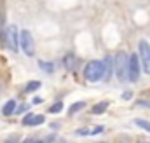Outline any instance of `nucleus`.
Wrapping results in <instances>:
<instances>
[{
	"label": "nucleus",
	"instance_id": "obj_1",
	"mask_svg": "<svg viewBox=\"0 0 150 143\" xmlns=\"http://www.w3.org/2000/svg\"><path fill=\"white\" fill-rule=\"evenodd\" d=\"M103 75H105V63L103 61H89L84 68V77L89 82L103 80Z\"/></svg>",
	"mask_w": 150,
	"mask_h": 143
},
{
	"label": "nucleus",
	"instance_id": "obj_2",
	"mask_svg": "<svg viewBox=\"0 0 150 143\" xmlns=\"http://www.w3.org/2000/svg\"><path fill=\"white\" fill-rule=\"evenodd\" d=\"M127 65H129V56L124 51L117 52L113 58V70H115V75L120 82L127 80Z\"/></svg>",
	"mask_w": 150,
	"mask_h": 143
},
{
	"label": "nucleus",
	"instance_id": "obj_3",
	"mask_svg": "<svg viewBox=\"0 0 150 143\" xmlns=\"http://www.w3.org/2000/svg\"><path fill=\"white\" fill-rule=\"evenodd\" d=\"M19 47L26 56H33L35 54V45H33V37L28 30H21L19 32Z\"/></svg>",
	"mask_w": 150,
	"mask_h": 143
},
{
	"label": "nucleus",
	"instance_id": "obj_4",
	"mask_svg": "<svg viewBox=\"0 0 150 143\" xmlns=\"http://www.w3.org/2000/svg\"><path fill=\"white\" fill-rule=\"evenodd\" d=\"M138 47H140V59H142L143 72L150 75V44L147 40H140Z\"/></svg>",
	"mask_w": 150,
	"mask_h": 143
},
{
	"label": "nucleus",
	"instance_id": "obj_5",
	"mask_svg": "<svg viewBox=\"0 0 150 143\" xmlns=\"http://www.w3.org/2000/svg\"><path fill=\"white\" fill-rule=\"evenodd\" d=\"M138 79H140V58L138 54H131L129 65H127V80L138 82Z\"/></svg>",
	"mask_w": 150,
	"mask_h": 143
},
{
	"label": "nucleus",
	"instance_id": "obj_6",
	"mask_svg": "<svg viewBox=\"0 0 150 143\" xmlns=\"http://www.w3.org/2000/svg\"><path fill=\"white\" fill-rule=\"evenodd\" d=\"M5 44H7V47H9L12 52H16V51L19 49V33H18V28H16L14 25L9 26L7 32H5Z\"/></svg>",
	"mask_w": 150,
	"mask_h": 143
},
{
	"label": "nucleus",
	"instance_id": "obj_7",
	"mask_svg": "<svg viewBox=\"0 0 150 143\" xmlns=\"http://www.w3.org/2000/svg\"><path fill=\"white\" fill-rule=\"evenodd\" d=\"M45 122V117L40 115V113H30L23 119V126H38V124H44Z\"/></svg>",
	"mask_w": 150,
	"mask_h": 143
},
{
	"label": "nucleus",
	"instance_id": "obj_8",
	"mask_svg": "<svg viewBox=\"0 0 150 143\" xmlns=\"http://www.w3.org/2000/svg\"><path fill=\"white\" fill-rule=\"evenodd\" d=\"M103 63H105V75H103V80H108V79H110V75H112L113 58H112V56H107V58L103 59Z\"/></svg>",
	"mask_w": 150,
	"mask_h": 143
},
{
	"label": "nucleus",
	"instance_id": "obj_9",
	"mask_svg": "<svg viewBox=\"0 0 150 143\" xmlns=\"http://www.w3.org/2000/svg\"><path fill=\"white\" fill-rule=\"evenodd\" d=\"M16 112V101L14 100H9L5 105H4V108H2V113L5 115V117H9V115H12Z\"/></svg>",
	"mask_w": 150,
	"mask_h": 143
},
{
	"label": "nucleus",
	"instance_id": "obj_10",
	"mask_svg": "<svg viewBox=\"0 0 150 143\" xmlns=\"http://www.w3.org/2000/svg\"><path fill=\"white\" fill-rule=\"evenodd\" d=\"M65 67H67L68 70H75V67H77V59H75L74 54H67V56H65Z\"/></svg>",
	"mask_w": 150,
	"mask_h": 143
},
{
	"label": "nucleus",
	"instance_id": "obj_11",
	"mask_svg": "<svg viewBox=\"0 0 150 143\" xmlns=\"http://www.w3.org/2000/svg\"><path fill=\"white\" fill-rule=\"evenodd\" d=\"M108 105H110V101H101V103H98V105H94L93 107V113H103L107 108H108Z\"/></svg>",
	"mask_w": 150,
	"mask_h": 143
},
{
	"label": "nucleus",
	"instance_id": "obj_12",
	"mask_svg": "<svg viewBox=\"0 0 150 143\" xmlns=\"http://www.w3.org/2000/svg\"><path fill=\"white\" fill-rule=\"evenodd\" d=\"M38 87H40V82L38 80H32V82H28L25 86V93H33V91H37Z\"/></svg>",
	"mask_w": 150,
	"mask_h": 143
},
{
	"label": "nucleus",
	"instance_id": "obj_13",
	"mask_svg": "<svg viewBox=\"0 0 150 143\" xmlns=\"http://www.w3.org/2000/svg\"><path fill=\"white\" fill-rule=\"evenodd\" d=\"M84 107H86V103H84V101H77V103H74L72 107L68 108V113H70V115H74V113H77L79 110H82Z\"/></svg>",
	"mask_w": 150,
	"mask_h": 143
},
{
	"label": "nucleus",
	"instance_id": "obj_14",
	"mask_svg": "<svg viewBox=\"0 0 150 143\" xmlns=\"http://www.w3.org/2000/svg\"><path fill=\"white\" fill-rule=\"evenodd\" d=\"M38 67H40L42 70L45 72V73H52V72H54V65H52V63H45V61H38Z\"/></svg>",
	"mask_w": 150,
	"mask_h": 143
},
{
	"label": "nucleus",
	"instance_id": "obj_15",
	"mask_svg": "<svg viewBox=\"0 0 150 143\" xmlns=\"http://www.w3.org/2000/svg\"><path fill=\"white\" fill-rule=\"evenodd\" d=\"M134 124H136L138 127H142V129H145V131H149V133H150V122H149V120H143V119H136V120H134Z\"/></svg>",
	"mask_w": 150,
	"mask_h": 143
},
{
	"label": "nucleus",
	"instance_id": "obj_16",
	"mask_svg": "<svg viewBox=\"0 0 150 143\" xmlns=\"http://www.w3.org/2000/svg\"><path fill=\"white\" fill-rule=\"evenodd\" d=\"M61 108H63V105L58 101V103H54L52 107L49 108V112H51V113H58V112H61Z\"/></svg>",
	"mask_w": 150,
	"mask_h": 143
},
{
	"label": "nucleus",
	"instance_id": "obj_17",
	"mask_svg": "<svg viewBox=\"0 0 150 143\" xmlns=\"http://www.w3.org/2000/svg\"><path fill=\"white\" fill-rule=\"evenodd\" d=\"M103 129H105L103 126H96V127L91 129V135H100V133H103Z\"/></svg>",
	"mask_w": 150,
	"mask_h": 143
},
{
	"label": "nucleus",
	"instance_id": "obj_18",
	"mask_svg": "<svg viewBox=\"0 0 150 143\" xmlns=\"http://www.w3.org/2000/svg\"><path fill=\"white\" fill-rule=\"evenodd\" d=\"M77 135H79V136H80V135H82V136H86V135H91V131H87V129H79V131H77Z\"/></svg>",
	"mask_w": 150,
	"mask_h": 143
},
{
	"label": "nucleus",
	"instance_id": "obj_19",
	"mask_svg": "<svg viewBox=\"0 0 150 143\" xmlns=\"http://www.w3.org/2000/svg\"><path fill=\"white\" fill-rule=\"evenodd\" d=\"M138 105H142V107H150V103H149V101H145V100H140V101H138Z\"/></svg>",
	"mask_w": 150,
	"mask_h": 143
},
{
	"label": "nucleus",
	"instance_id": "obj_20",
	"mask_svg": "<svg viewBox=\"0 0 150 143\" xmlns=\"http://www.w3.org/2000/svg\"><path fill=\"white\" fill-rule=\"evenodd\" d=\"M131 96H133V94H131V93H129V91H127V93H124V94H122V98H124V100H131Z\"/></svg>",
	"mask_w": 150,
	"mask_h": 143
},
{
	"label": "nucleus",
	"instance_id": "obj_21",
	"mask_svg": "<svg viewBox=\"0 0 150 143\" xmlns=\"http://www.w3.org/2000/svg\"><path fill=\"white\" fill-rule=\"evenodd\" d=\"M38 103H42V98H33V105H38Z\"/></svg>",
	"mask_w": 150,
	"mask_h": 143
}]
</instances>
